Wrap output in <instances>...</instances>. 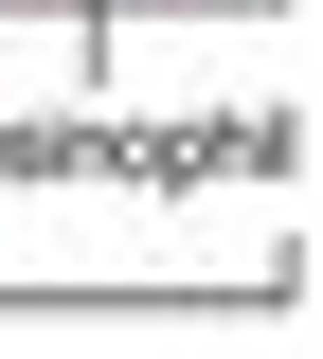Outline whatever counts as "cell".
Instances as JSON below:
<instances>
[{
    "label": "cell",
    "instance_id": "cell-1",
    "mask_svg": "<svg viewBox=\"0 0 323 359\" xmlns=\"http://www.w3.org/2000/svg\"><path fill=\"white\" fill-rule=\"evenodd\" d=\"M0 18H54V0H0Z\"/></svg>",
    "mask_w": 323,
    "mask_h": 359
}]
</instances>
